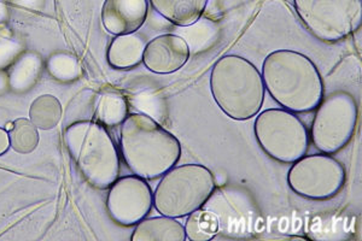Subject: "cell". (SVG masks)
I'll use <instances>...</instances> for the list:
<instances>
[{"label": "cell", "mask_w": 362, "mask_h": 241, "mask_svg": "<svg viewBox=\"0 0 362 241\" xmlns=\"http://www.w3.org/2000/svg\"><path fill=\"white\" fill-rule=\"evenodd\" d=\"M107 198V213L112 220L132 227L148 216L153 206V192L148 181L138 175L117 179L110 186Z\"/></svg>", "instance_id": "obj_10"}, {"label": "cell", "mask_w": 362, "mask_h": 241, "mask_svg": "<svg viewBox=\"0 0 362 241\" xmlns=\"http://www.w3.org/2000/svg\"><path fill=\"white\" fill-rule=\"evenodd\" d=\"M257 114L254 133L266 155L284 164L295 163L307 155L309 134L300 117L285 109H267Z\"/></svg>", "instance_id": "obj_6"}, {"label": "cell", "mask_w": 362, "mask_h": 241, "mask_svg": "<svg viewBox=\"0 0 362 241\" xmlns=\"http://www.w3.org/2000/svg\"><path fill=\"white\" fill-rule=\"evenodd\" d=\"M64 143L93 187L107 189L119 179V151L103 124L90 119L73 123L64 131Z\"/></svg>", "instance_id": "obj_4"}, {"label": "cell", "mask_w": 362, "mask_h": 241, "mask_svg": "<svg viewBox=\"0 0 362 241\" xmlns=\"http://www.w3.org/2000/svg\"><path fill=\"white\" fill-rule=\"evenodd\" d=\"M22 52L23 49L18 41L10 37H0V71L8 69Z\"/></svg>", "instance_id": "obj_22"}, {"label": "cell", "mask_w": 362, "mask_h": 241, "mask_svg": "<svg viewBox=\"0 0 362 241\" xmlns=\"http://www.w3.org/2000/svg\"><path fill=\"white\" fill-rule=\"evenodd\" d=\"M119 148L133 174L145 180L165 175L182 152L177 136L145 114H128L121 123Z\"/></svg>", "instance_id": "obj_2"}, {"label": "cell", "mask_w": 362, "mask_h": 241, "mask_svg": "<svg viewBox=\"0 0 362 241\" xmlns=\"http://www.w3.org/2000/svg\"><path fill=\"white\" fill-rule=\"evenodd\" d=\"M10 148V140H8V131L0 128V155H4Z\"/></svg>", "instance_id": "obj_23"}, {"label": "cell", "mask_w": 362, "mask_h": 241, "mask_svg": "<svg viewBox=\"0 0 362 241\" xmlns=\"http://www.w3.org/2000/svg\"><path fill=\"white\" fill-rule=\"evenodd\" d=\"M293 5L305 28L319 40L336 42L361 28V0H293Z\"/></svg>", "instance_id": "obj_8"}, {"label": "cell", "mask_w": 362, "mask_h": 241, "mask_svg": "<svg viewBox=\"0 0 362 241\" xmlns=\"http://www.w3.org/2000/svg\"><path fill=\"white\" fill-rule=\"evenodd\" d=\"M8 16H10V13H8V6L0 1V25L4 23L5 20H8Z\"/></svg>", "instance_id": "obj_25"}, {"label": "cell", "mask_w": 362, "mask_h": 241, "mask_svg": "<svg viewBox=\"0 0 362 241\" xmlns=\"http://www.w3.org/2000/svg\"><path fill=\"white\" fill-rule=\"evenodd\" d=\"M8 90V74L0 71V94L5 93Z\"/></svg>", "instance_id": "obj_24"}, {"label": "cell", "mask_w": 362, "mask_h": 241, "mask_svg": "<svg viewBox=\"0 0 362 241\" xmlns=\"http://www.w3.org/2000/svg\"><path fill=\"white\" fill-rule=\"evenodd\" d=\"M127 116L128 104L124 95L116 92H105L99 95L95 107L97 122L107 127H115L121 126Z\"/></svg>", "instance_id": "obj_17"}, {"label": "cell", "mask_w": 362, "mask_h": 241, "mask_svg": "<svg viewBox=\"0 0 362 241\" xmlns=\"http://www.w3.org/2000/svg\"><path fill=\"white\" fill-rule=\"evenodd\" d=\"M46 69L54 80L61 82L75 81L83 74V68L78 58L63 51L49 56L46 61Z\"/></svg>", "instance_id": "obj_21"}, {"label": "cell", "mask_w": 362, "mask_h": 241, "mask_svg": "<svg viewBox=\"0 0 362 241\" xmlns=\"http://www.w3.org/2000/svg\"><path fill=\"white\" fill-rule=\"evenodd\" d=\"M160 16L177 27H189L201 20L209 0H148Z\"/></svg>", "instance_id": "obj_15"}, {"label": "cell", "mask_w": 362, "mask_h": 241, "mask_svg": "<svg viewBox=\"0 0 362 241\" xmlns=\"http://www.w3.org/2000/svg\"><path fill=\"white\" fill-rule=\"evenodd\" d=\"M148 0H105L102 8L104 28L112 35L134 34L146 20Z\"/></svg>", "instance_id": "obj_12"}, {"label": "cell", "mask_w": 362, "mask_h": 241, "mask_svg": "<svg viewBox=\"0 0 362 241\" xmlns=\"http://www.w3.org/2000/svg\"><path fill=\"white\" fill-rule=\"evenodd\" d=\"M186 237L192 241H206L218 233V220L214 213L202 208L189 213L185 223Z\"/></svg>", "instance_id": "obj_19"}, {"label": "cell", "mask_w": 362, "mask_h": 241, "mask_svg": "<svg viewBox=\"0 0 362 241\" xmlns=\"http://www.w3.org/2000/svg\"><path fill=\"white\" fill-rule=\"evenodd\" d=\"M214 174L202 164L174 167L162 176L153 193V205L163 216H189L202 208L214 193Z\"/></svg>", "instance_id": "obj_5"}, {"label": "cell", "mask_w": 362, "mask_h": 241, "mask_svg": "<svg viewBox=\"0 0 362 241\" xmlns=\"http://www.w3.org/2000/svg\"><path fill=\"white\" fill-rule=\"evenodd\" d=\"M314 116L310 139L321 153L334 155L353 139L358 126V107L353 94L336 90L324 97Z\"/></svg>", "instance_id": "obj_7"}, {"label": "cell", "mask_w": 362, "mask_h": 241, "mask_svg": "<svg viewBox=\"0 0 362 241\" xmlns=\"http://www.w3.org/2000/svg\"><path fill=\"white\" fill-rule=\"evenodd\" d=\"M132 241H185V227L174 217H151L136 223Z\"/></svg>", "instance_id": "obj_14"}, {"label": "cell", "mask_w": 362, "mask_h": 241, "mask_svg": "<svg viewBox=\"0 0 362 241\" xmlns=\"http://www.w3.org/2000/svg\"><path fill=\"white\" fill-rule=\"evenodd\" d=\"M264 87L280 107L293 114L317 109L324 98V80L308 56L293 49H276L262 64Z\"/></svg>", "instance_id": "obj_1"}, {"label": "cell", "mask_w": 362, "mask_h": 241, "mask_svg": "<svg viewBox=\"0 0 362 241\" xmlns=\"http://www.w3.org/2000/svg\"><path fill=\"white\" fill-rule=\"evenodd\" d=\"M145 42L136 34L117 35L107 49V63L115 69H132L143 61Z\"/></svg>", "instance_id": "obj_16"}, {"label": "cell", "mask_w": 362, "mask_h": 241, "mask_svg": "<svg viewBox=\"0 0 362 241\" xmlns=\"http://www.w3.org/2000/svg\"><path fill=\"white\" fill-rule=\"evenodd\" d=\"M346 181V167L327 153L303 155L288 172L290 188L310 201H329L341 192Z\"/></svg>", "instance_id": "obj_9"}, {"label": "cell", "mask_w": 362, "mask_h": 241, "mask_svg": "<svg viewBox=\"0 0 362 241\" xmlns=\"http://www.w3.org/2000/svg\"><path fill=\"white\" fill-rule=\"evenodd\" d=\"M62 104L54 95L42 94L37 97L29 109V119L35 127L49 131L57 126L62 119Z\"/></svg>", "instance_id": "obj_18"}, {"label": "cell", "mask_w": 362, "mask_h": 241, "mask_svg": "<svg viewBox=\"0 0 362 241\" xmlns=\"http://www.w3.org/2000/svg\"><path fill=\"white\" fill-rule=\"evenodd\" d=\"M44 69V61L35 51L22 52L8 68V90L17 94L27 93L40 80Z\"/></svg>", "instance_id": "obj_13"}, {"label": "cell", "mask_w": 362, "mask_h": 241, "mask_svg": "<svg viewBox=\"0 0 362 241\" xmlns=\"http://www.w3.org/2000/svg\"><path fill=\"white\" fill-rule=\"evenodd\" d=\"M191 51L185 39L175 34L153 37L145 45L143 63L155 74H173L189 61Z\"/></svg>", "instance_id": "obj_11"}, {"label": "cell", "mask_w": 362, "mask_h": 241, "mask_svg": "<svg viewBox=\"0 0 362 241\" xmlns=\"http://www.w3.org/2000/svg\"><path fill=\"white\" fill-rule=\"evenodd\" d=\"M210 90L218 107L235 121L257 116L266 97L259 69L237 54H228L215 63L210 74Z\"/></svg>", "instance_id": "obj_3"}, {"label": "cell", "mask_w": 362, "mask_h": 241, "mask_svg": "<svg viewBox=\"0 0 362 241\" xmlns=\"http://www.w3.org/2000/svg\"><path fill=\"white\" fill-rule=\"evenodd\" d=\"M10 146L18 153H30L39 145V133L33 122L28 119H17L8 129Z\"/></svg>", "instance_id": "obj_20"}]
</instances>
